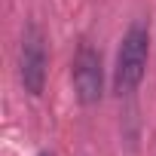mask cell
I'll list each match as a JSON object with an SVG mask.
<instances>
[{
    "label": "cell",
    "mask_w": 156,
    "mask_h": 156,
    "mask_svg": "<svg viewBox=\"0 0 156 156\" xmlns=\"http://www.w3.org/2000/svg\"><path fill=\"white\" fill-rule=\"evenodd\" d=\"M150 58V31L144 25H132L122 37L119 55H116V70H113V89L116 95H132L147 70Z\"/></svg>",
    "instance_id": "1"
},
{
    "label": "cell",
    "mask_w": 156,
    "mask_h": 156,
    "mask_svg": "<svg viewBox=\"0 0 156 156\" xmlns=\"http://www.w3.org/2000/svg\"><path fill=\"white\" fill-rule=\"evenodd\" d=\"M19 76L28 95H43L46 86V43L37 25H28L22 34V49H19Z\"/></svg>",
    "instance_id": "2"
},
{
    "label": "cell",
    "mask_w": 156,
    "mask_h": 156,
    "mask_svg": "<svg viewBox=\"0 0 156 156\" xmlns=\"http://www.w3.org/2000/svg\"><path fill=\"white\" fill-rule=\"evenodd\" d=\"M73 89H76V98L80 104L92 107L101 101V89H104V73H101V55L83 43L73 55Z\"/></svg>",
    "instance_id": "3"
},
{
    "label": "cell",
    "mask_w": 156,
    "mask_h": 156,
    "mask_svg": "<svg viewBox=\"0 0 156 156\" xmlns=\"http://www.w3.org/2000/svg\"><path fill=\"white\" fill-rule=\"evenodd\" d=\"M40 156H52V153H40Z\"/></svg>",
    "instance_id": "4"
}]
</instances>
